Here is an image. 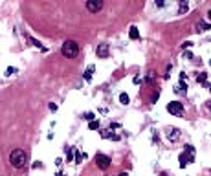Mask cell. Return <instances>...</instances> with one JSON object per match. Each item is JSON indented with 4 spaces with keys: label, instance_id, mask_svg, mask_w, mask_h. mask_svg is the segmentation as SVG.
<instances>
[{
    "label": "cell",
    "instance_id": "cell-1",
    "mask_svg": "<svg viewBox=\"0 0 211 176\" xmlns=\"http://www.w3.org/2000/svg\"><path fill=\"white\" fill-rule=\"evenodd\" d=\"M28 160H29L28 152L22 150V149H15V150H11V154H9V161H11V165L15 169H22L28 163Z\"/></svg>",
    "mask_w": 211,
    "mask_h": 176
},
{
    "label": "cell",
    "instance_id": "cell-2",
    "mask_svg": "<svg viewBox=\"0 0 211 176\" xmlns=\"http://www.w3.org/2000/svg\"><path fill=\"white\" fill-rule=\"evenodd\" d=\"M61 53H62V57H66V59H75L79 55V44L75 40H66L61 46Z\"/></svg>",
    "mask_w": 211,
    "mask_h": 176
},
{
    "label": "cell",
    "instance_id": "cell-3",
    "mask_svg": "<svg viewBox=\"0 0 211 176\" xmlns=\"http://www.w3.org/2000/svg\"><path fill=\"white\" fill-rule=\"evenodd\" d=\"M167 112L173 114V116H182L184 114V105L178 103V101H171V103H167Z\"/></svg>",
    "mask_w": 211,
    "mask_h": 176
},
{
    "label": "cell",
    "instance_id": "cell-4",
    "mask_svg": "<svg viewBox=\"0 0 211 176\" xmlns=\"http://www.w3.org/2000/svg\"><path fill=\"white\" fill-rule=\"evenodd\" d=\"M180 136H182V132H180V128H176V127H169L165 130V138L171 141V143L178 141V139H180Z\"/></svg>",
    "mask_w": 211,
    "mask_h": 176
},
{
    "label": "cell",
    "instance_id": "cell-5",
    "mask_svg": "<svg viewBox=\"0 0 211 176\" xmlns=\"http://www.w3.org/2000/svg\"><path fill=\"white\" fill-rule=\"evenodd\" d=\"M110 163H112V161H110V158L107 156V154H96V165H97L99 169H103V171L108 169Z\"/></svg>",
    "mask_w": 211,
    "mask_h": 176
},
{
    "label": "cell",
    "instance_id": "cell-6",
    "mask_svg": "<svg viewBox=\"0 0 211 176\" xmlns=\"http://www.w3.org/2000/svg\"><path fill=\"white\" fill-rule=\"evenodd\" d=\"M86 9L90 13H97V11L103 9V2L101 0H90V2H86Z\"/></svg>",
    "mask_w": 211,
    "mask_h": 176
},
{
    "label": "cell",
    "instance_id": "cell-7",
    "mask_svg": "<svg viewBox=\"0 0 211 176\" xmlns=\"http://www.w3.org/2000/svg\"><path fill=\"white\" fill-rule=\"evenodd\" d=\"M193 160H195V158H191V156H187L185 152H182L180 156H178V161H180V167H182V169H185V167H187L189 163H193Z\"/></svg>",
    "mask_w": 211,
    "mask_h": 176
},
{
    "label": "cell",
    "instance_id": "cell-8",
    "mask_svg": "<svg viewBox=\"0 0 211 176\" xmlns=\"http://www.w3.org/2000/svg\"><path fill=\"white\" fill-rule=\"evenodd\" d=\"M108 53H110V50H108V46H107V44H99V46H97V50H96V55H97V57H101V59L108 57Z\"/></svg>",
    "mask_w": 211,
    "mask_h": 176
},
{
    "label": "cell",
    "instance_id": "cell-9",
    "mask_svg": "<svg viewBox=\"0 0 211 176\" xmlns=\"http://www.w3.org/2000/svg\"><path fill=\"white\" fill-rule=\"evenodd\" d=\"M101 138H105V139L112 138L114 141H118V139H119V136H118V134H114V132H112L110 128H107V130H101Z\"/></svg>",
    "mask_w": 211,
    "mask_h": 176
},
{
    "label": "cell",
    "instance_id": "cell-10",
    "mask_svg": "<svg viewBox=\"0 0 211 176\" xmlns=\"http://www.w3.org/2000/svg\"><path fill=\"white\" fill-rule=\"evenodd\" d=\"M94 70H96V66L94 64H90L86 70H84V73H83V77H84V81H92V73H94Z\"/></svg>",
    "mask_w": 211,
    "mask_h": 176
},
{
    "label": "cell",
    "instance_id": "cell-11",
    "mask_svg": "<svg viewBox=\"0 0 211 176\" xmlns=\"http://www.w3.org/2000/svg\"><path fill=\"white\" fill-rule=\"evenodd\" d=\"M196 81H198V83H202L204 86L209 88V84H207V73H206V72H200V73L196 75Z\"/></svg>",
    "mask_w": 211,
    "mask_h": 176
},
{
    "label": "cell",
    "instance_id": "cell-12",
    "mask_svg": "<svg viewBox=\"0 0 211 176\" xmlns=\"http://www.w3.org/2000/svg\"><path fill=\"white\" fill-rule=\"evenodd\" d=\"M129 35H130V39H132V40H138V39H140V31H138V28H136V26H130Z\"/></svg>",
    "mask_w": 211,
    "mask_h": 176
},
{
    "label": "cell",
    "instance_id": "cell-13",
    "mask_svg": "<svg viewBox=\"0 0 211 176\" xmlns=\"http://www.w3.org/2000/svg\"><path fill=\"white\" fill-rule=\"evenodd\" d=\"M211 28V24H207V22H198L196 24V33H202V31H207Z\"/></svg>",
    "mask_w": 211,
    "mask_h": 176
},
{
    "label": "cell",
    "instance_id": "cell-14",
    "mask_svg": "<svg viewBox=\"0 0 211 176\" xmlns=\"http://www.w3.org/2000/svg\"><path fill=\"white\" fill-rule=\"evenodd\" d=\"M174 92H176V94H185V92H187V84H185L184 81H180V84L174 86Z\"/></svg>",
    "mask_w": 211,
    "mask_h": 176
},
{
    "label": "cell",
    "instance_id": "cell-15",
    "mask_svg": "<svg viewBox=\"0 0 211 176\" xmlns=\"http://www.w3.org/2000/svg\"><path fill=\"white\" fill-rule=\"evenodd\" d=\"M187 11H189V4L187 2H178V13L184 15V13H187Z\"/></svg>",
    "mask_w": 211,
    "mask_h": 176
},
{
    "label": "cell",
    "instance_id": "cell-16",
    "mask_svg": "<svg viewBox=\"0 0 211 176\" xmlns=\"http://www.w3.org/2000/svg\"><path fill=\"white\" fill-rule=\"evenodd\" d=\"M119 103H121V105H129V103H130L129 94H119Z\"/></svg>",
    "mask_w": 211,
    "mask_h": 176
},
{
    "label": "cell",
    "instance_id": "cell-17",
    "mask_svg": "<svg viewBox=\"0 0 211 176\" xmlns=\"http://www.w3.org/2000/svg\"><path fill=\"white\" fill-rule=\"evenodd\" d=\"M184 149H185L184 152L187 154V156H191V158H195V147H193V145H185Z\"/></svg>",
    "mask_w": 211,
    "mask_h": 176
},
{
    "label": "cell",
    "instance_id": "cell-18",
    "mask_svg": "<svg viewBox=\"0 0 211 176\" xmlns=\"http://www.w3.org/2000/svg\"><path fill=\"white\" fill-rule=\"evenodd\" d=\"M88 128H90V130H97V128H99V119L90 121V123H88Z\"/></svg>",
    "mask_w": 211,
    "mask_h": 176
},
{
    "label": "cell",
    "instance_id": "cell-19",
    "mask_svg": "<svg viewBox=\"0 0 211 176\" xmlns=\"http://www.w3.org/2000/svg\"><path fill=\"white\" fill-rule=\"evenodd\" d=\"M72 158H73V149H70V147H68V149H66V161H68V163H72Z\"/></svg>",
    "mask_w": 211,
    "mask_h": 176
},
{
    "label": "cell",
    "instance_id": "cell-20",
    "mask_svg": "<svg viewBox=\"0 0 211 176\" xmlns=\"http://www.w3.org/2000/svg\"><path fill=\"white\" fill-rule=\"evenodd\" d=\"M28 39H29V42L31 44H33V46H37V48H42V44L37 40V39H33V37H31V35H28Z\"/></svg>",
    "mask_w": 211,
    "mask_h": 176
},
{
    "label": "cell",
    "instance_id": "cell-21",
    "mask_svg": "<svg viewBox=\"0 0 211 176\" xmlns=\"http://www.w3.org/2000/svg\"><path fill=\"white\" fill-rule=\"evenodd\" d=\"M83 117H84V119H88V123H90V121H94V119H96V116H94L92 112H84V114H83Z\"/></svg>",
    "mask_w": 211,
    "mask_h": 176
},
{
    "label": "cell",
    "instance_id": "cell-22",
    "mask_svg": "<svg viewBox=\"0 0 211 176\" xmlns=\"http://www.w3.org/2000/svg\"><path fill=\"white\" fill-rule=\"evenodd\" d=\"M145 81H147V83H154V72H152V70H151L149 73H147V77H145Z\"/></svg>",
    "mask_w": 211,
    "mask_h": 176
},
{
    "label": "cell",
    "instance_id": "cell-23",
    "mask_svg": "<svg viewBox=\"0 0 211 176\" xmlns=\"http://www.w3.org/2000/svg\"><path fill=\"white\" fill-rule=\"evenodd\" d=\"M158 97H160V90H154V94H152V97H151V103L154 105L156 101H158Z\"/></svg>",
    "mask_w": 211,
    "mask_h": 176
},
{
    "label": "cell",
    "instance_id": "cell-24",
    "mask_svg": "<svg viewBox=\"0 0 211 176\" xmlns=\"http://www.w3.org/2000/svg\"><path fill=\"white\" fill-rule=\"evenodd\" d=\"M132 83H134V84H140V83H141V77H140V75H136L134 79H132Z\"/></svg>",
    "mask_w": 211,
    "mask_h": 176
},
{
    "label": "cell",
    "instance_id": "cell-25",
    "mask_svg": "<svg viewBox=\"0 0 211 176\" xmlns=\"http://www.w3.org/2000/svg\"><path fill=\"white\" fill-rule=\"evenodd\" d=\"M11 73H15V68H11V66H9V68L6 70V75L9 77V75H11Z\"/></svg>",
    "mask_w": 211,
    "mask_h": 176
},
{
    "label": "cell",
    "instance_id": "cell-26",
    "mask_svg": "<svg viewBox=\"0 0 211 176\" xmlns=\"http://www.w3.org/2000/svg\"><path fill=\"white\" fill-rule=\"evenodd\" d=\"M156 6L158 7H163L165 6V0H156Z\"/></svg>",
    "mask_w": 211,
    "mask_h": 176
},
{
    "label": "cell",
    "instance_id": "cell-27",
    "mask_svg": "<svg viewBox=\"0 0 211 176\" xmlns=\"http://www.w3.org/2000/svg\"><path fill=\"white\" fill-rule=\"evenodd\" d=\"M50 110H51V112H55V110H57V105H55V103H50Z\"/></svg>",
    "mask_w": 211,
    "mask_h": 176
},
{
    "label": "cell",
    "instance_id": "cell-28",
    "mask_svg": "<svg viewBox=\"0 0 211 176\" xmlns=\"http://www.w3.org/2000/svg\"><path fill=\"white\" fill-rule=\"evenodd\" d=\"M185 79H187V75H185V72H182L180 73V81H185Z\"/></svg>",
    "mask_w": 211,
    "mask_h": 176
},
{
    "label": "cell",
    "instance_id": "cell-29",
    "mask_svg": "<svg viewBox=\"0 0 211 176\" xmlns=\"http://www.w3.org/2000/svg\"><path fill=\"white\" fill-rule=\"evenodd\" d=\"M182 46H184V50H185V48H189V46H193V44L187 40V42H184V44H182Z\"/></svg>",
    "mask_w": 211,
    "mask_h": 176
},
{
    "label": "cell",
    "instance_id": "cell-30",
    "mask_svg": "<svg viewBox=\"0 0 211 176\" xmlns=\"http://www.w3.org/2000/svg\"><path fill=\"white\" fill-rule=\"evenodd\" d=\"M207 17H209V18H211V9H209V13H207Z\"/></svg>",
    "mask_w": 211,
    "mask_h": 176
},
{
    "label": "cell",
    "instance_id": "cell-31",
    "mask_svg": "<svg viewBox=\"0 0 211 176\" xmlns=\"http://www.w3.org/2000/svg\"><path fill=\"white\" fill-rule=\"evenodd\" d=\"M209 92H211V84H209Z\"/></svg>",
    "mask_w": 211,
    "mask_h": 176
},
{
    "label": "cell",
    "instance_id": "cell-32",
    "mask_svg": "<svg viewBox=\"0 0 211 176\" xmlns=\"http://www.w3.org/2000/svg\"><path fill=\"white\" fill-rule=\"evenodd\" d=\"M209 64H211V61H209Z\"/></svg>",
    "mask_w": 211,
    "mask_h": 176
}]
</instances>
